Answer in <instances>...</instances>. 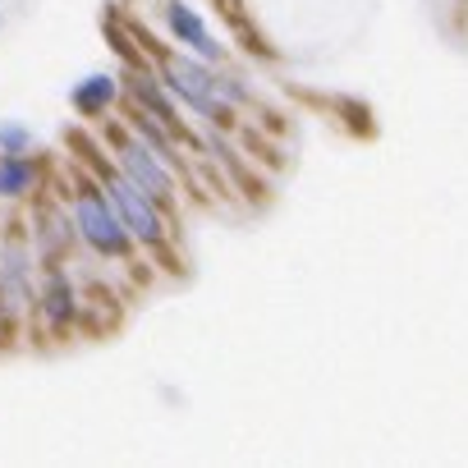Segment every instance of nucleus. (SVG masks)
Returning a JSON list of instances; mask_svg holds the SVG:
<instances>
[{"label":"nucleus","instance_id":"obj_7","mask_svg":"<svg viewBox=\"0 0 468 468\" xmlns=\"http://www.w3.org/2000/svg\"><path fill=\"white\" fill-rule=\"evenodd\" d=\"M165 24H170V33H175L193 56H202V60H220V56H225V47L207 33L202 15L188 5V0H170V5H165Z\"/></svg>","mask_w":468,"mask_h":468},{"label":"nucleus","instance_id":"obj_8","mask_svg":"<svg viewBox=\"0 0 468 468\" xmlns=\"http://www.w3.org/2000/svg\"><path fill=\"white\" fill-rule=\"evenodd\" d=\"M129 97L143 106V115H152L156 124H165L170 133H179L175 101H170V92H165V83H161L156 74H147V69H133V74H129Z\"/></svg>","mask_w":468,"mask_h":468},{"label":"nucleus","instance_id":"obj_10","mask_svg":"<svg viewBox=\"0 0 468 468\" xmlns=\"http://www.w3.org/2000/svg\"><path fill=\"white\" fill-rule=\"evenodd\" d=\"M69 220L65 216H56V211H42L37 216V225H33V253H42L47 258V267L51 262H65V249H69Z\"/></svg>","mask_w":468,"mask_h":468},{"label":"nucleus","instance_id":"obj_1","mask_svg":"<svg viewBox=\"0 0 468 468\" xmlns=\"http://www.w3.org/2000/svg\"><path fill=\"white\" fill-rule=\"evenodd\" d=\"M74 234L101 258H115V262L133 258V234L124 229V220L111 207V197L101 193V184L88 175L74 179Z\"/></svg>","mask_w":468,"mask_h":468},{"label":"nucleus","instance_id":"obj_12","mask_svg":"<svg viewBox=\"0 0 468 468\" xmlns=\"http://www.w3.org/2000/svg\"><path fill=\"white\" fill-rule=\"evenodd\" d=\"M0 152H5V156L33 152V129L19 124V120H5V124H0Z\"/></svg>","mask_w":468,"mask_h":468},{"label":"nucleus","instance_id":"obj_11","mask_svg":"<svg viewBox=\"0 0 468 468\" xmlns=\"http://www.w3.org/2000/svg\"><path fill=\"white\" fill-rule=\"evenodd\" d=\"M115 97H120V83H115L111 74H92V79H83V83L69 92V101H74L88 120H101V115L115 106Z\"/></svg>","mask_w":468,"mask_h":468},{"label":"nucleus","instance_id":"obj_9","mask_svg":"<svg viewBox=\"0 0 468 468\" xmlns=\"http://www.w3.org/2000/svg\"><path fill=\"white\" fill-rule=\"evenodd\" d=\"M37 184H42L37 161H28V156H0V197H5V202H19V197L37 193Z\"/></svg>","mask_w":468,"mask_h":468},{"label":"nucleus","instance_id":"obj_6","mask_svg":"<svg viewBox=\"0 0 468 468\" xmlns=\"http://www.w3.org/2000/svg\"><path fill=\"white\" fill-rule=\"evenodd\" d=\"M37 308H42V317H47V326H51L56 335H65V331L74 326L79 294H74V285H69V276H65V267H60V262H51V267H47V281H42Z\"/></svg>","mask_w":468,"mask_h":468},{"label":"nucleus","instance_id":"obj_5","mask_svg":"<svg viewBox=\"0 0 468 468\" xmlns=\"http://www.w3.org/2000/svg\"><path fill=\"white\" fill-rule=\"evenodd\" d=\"M111 147H115V161H120V170L152 197V202H161L165 211L175 207V175H170V165L129 129V133H120V129H111Z\"/></svg>","mask_w":468,"mask_h":468},{"label":"nucleus","instance_id":"obj_2","mask_svg":"<svg viewBox=\"0 0 468 468\" xmlns=\"http://www.w3.org/2000/svg\"><path fill=\"white\" fill-rule=\"evenodd\" d=\"M97 184H101V193L111 197V207L120 211V220H124V229L133 234V244H143V249H161L165 244V207L161 202H152L124 170H97Z\"/></svg>","mask_w":468,"mask_h":468},{"label":"nucleus","instance_id":"obj_4","mask_svg":"<svg viewBox=\"0 0 468 468\" xmlns=\"http://www.w3.org/2000/svg\"><path fill=\"white\" fill-rule=\"evenodd\" d=\"M33 299H37V290H33V244L15 225L5 239H0V317L19 322L33 308Z\"/></svg>","mask_w":468,"mask_h":468},{"label":"nucleus","instance_id":"obj_3","mask_svg":"<svg viewBox=\"0 0 468 468\" xmlns=\"http://www.w3.org/2000/svg\"><path fill=\"white\" fill-rule=\"evenodd\" d=\"M161 83H165V92L179 97L184 106L202 111L207 120L229 124V101L220 97L216 69H207L202 60H188V56H161Z\"/></svg>","mask_w":468,"mask_h":468}]
</instances>
